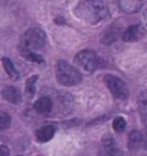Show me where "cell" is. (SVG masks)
Wrapping results in <instances>:
<instances>
[{"instance_id": "cell-7", "label": "cell", "mask_w": 147, "mask_h": 156, "mask_svg": "<svg viewBox=\"0 0 147 156\" xmlns=\"http://www.w3.org/2000/svg\"><path fill=\"white\" fill-rule=\"evenodd\" d=\"M2 98L8 102L12 103V104H19L22 101L21 94L19 92L18 89H16L13 87H6L2 89Z\"/></svg>"}, {"instance_id": "cell-14", "label": "cell", "mask_w": 147, "mask_h": 156, "mask_svg": "<svg viewBox=\"0 0 147 156\" xmlns=\"http://www.w3.org/2000/svg\"><path fill=\"white\" fill-rule=\"evenodd\" d=\"M103 146H104V150L110 154H114L117 152L116 142L111 135H105L103 137Z\"/></svg>"}, {"instance_id": "cell-9", "label": "cell", "mask_w": 147, "mask_h": 156, "mask_svg": "<svg viewBox=\"0 0 147 156\" xmlns=\"http://www.w3.org/2000/svg\"><path fill=\"white\" fill-rule=\"evenodd\" d=\"M34 110L41 115H48L52 110V101L49 98H40L34 103Z\"/></svg>"}, {"instance_id": "cell-5", "label": "cell", "mask_w": 147, "mask_h": 156, "mask_svg": "<svg viewBox=\"0 0 147 156\" xmlns=\"http://www.w3.org/2000/svg\"><path fill=\"white\" fill-rule=\"evenodd\" d=\"M74 60L76 66L86 73H92L97 66V59H96L95 53L92 50L80 51L75 55Z\"/></svg>"}, {"instance_id": "cell-10", "label": "cell", "mask_w": 147, "mask_h": 156, "mask_svg": "<svg viewBox=\"0 0 147 156\" xmlns=\"http://www.w3.org/2000/svg\"><path fill=\"white\" fill-rule=\"evenodd\" d=\"M137 106L143 123L147 126V91H143L137 98Z\"/></svg>"}, {"instance_id": "cell-8", "label": "cell", "mask_w": 147, "mask_h": 156, "mask_svg": "<svg viewBox=\"0 0 147 156\" xmlns=\"http://www.w3.org/2000/svg\"><path fill=\"white\" fill-rule=\"evenodd\" d=\"M55 134V127L53 125H45L40 127L36 132V137L39 142H48L50 141Z\"/></svg>"}, {"instance_id": "cell-17", "label": "cell", "mask_w": 147, "mask_h": 156, "mask_svg": "<svg viewBox=\"0 0 147 156\" xmlns=\"http://www.w3.org/2000/svg\"><path fill=\"white\" fill-rule=\"evenodd\" d=\"M126 127V121L124 120V117H116L114 121H113V129L118 133L124 132V129Z\"/></svg>"}, {"instance_id": "cell-1", "label": "cell", "mask_w": 147, "mask_h": 156, "mask_svg": "<svg viewBox=\"0 0 147 156\" xmlns=\"http://www.w3.org/2000/svg\"><path fill=\"white\" fill-rule=\"evenodd\" d=\"M75 16L87 23L95 24L108 18L110 11L103 0H82L74 9Z\"/></svg>"}, {"instance_id": "cell-11", "label": "cell", "mask_w": 147, "mask_h": 156, "mask_svg": "<svg viewBox=\"0 0 147 156\" xmlns=\"http://www.w3.org/2000/svg\"><path fill=\"white\" fill-rule=\"evenodd\" d=\"M142 143H144V136L139 131H133L129 134L128 137V148L131 151L137 150L138 147L141 146Z\"/></svg>"}, {"instance_id": "cell-13", "label": "cell", "mask_w": 147, "mask_h": 156, "mask_svg": "<svg viewBox=\"0 0 147 156\" xmlns=\"http://www.w3.org/2000/svg\"><path fill=\"white\" fill-rule=\"evenodd\" d=\"M139 32H141L139 26H131L124 31L123 40L126 42L136 41L139 38Z\"/></svg>"}, {"instance_id": "cell-12", "label": "cell", "mask_w": 147, "mask_h": 156, "mask_svg": "<svg viewBox=\"0 0 147 156\" xmlns=\"http://www.w3.org/2000/svg\"><path fill=\"white\" fill-rule=\"evenodd\" d=\"M1 63H2L3 69H5V71L7 72V74L9 75V78L12 79V80H18L19 73H18V71L16 70L13 63H12V61L10 60L9 58H6V57L2 58Z\"/></svg>"}, {"instance_id": "cell-19", "label": "cell", "mask_w": 147, "mask_h": 156, "mask_svg": "<svg viewBox=\"0 0 147 156\" xmlns=\"http://www.w3.org/2000/svg\"><path fill=\"white\" fill-rule=\"evenodd\" d=\"M0 155H2V156L9 155V150H8L5 145H1V146H0Z\"/></svg>"}, {"instance_id": "cell-4", "label": "cell", "mask_w": 147, "mask_h": 156, "mask_svg": "<svg viewBox=\"0 0 147 156\" xmlns=\"http://www.w3.org/2000/svg\"><path fill=\"white\" fill-rule=\"evenodd\" d=\"M104 81L107 85L108 90L111 91L115 99L118 100H126L128 96V89L126 87L124 81H122L120 78H117L115 75L107 74L105 75Z\"/></svg>"}, {"instance_id": "cell-6", "label": "cell", "mask_w": 147, "mask_h": 156, "mask_svg": "<svg viewBox=\"0 0 147 156\" xmlns=\"http://www.w3.org/2000/svg\"><path fill=\"white\" fill-rule=\"evenodd\" d=\"M145 0H118V7L125 13H135L144 6Z\"/></svg>"}, {"instance_id": "cell-15", "label": "cell", "mask_w": 147, "mask_h": 156, "mask_svg": "<svg viewBox=\"0 0 147 156\" xmlns=\"http://www.w3.org/2000/svg\"><path fill=\"white\" fill-rule=\"evenodd\" d=\"M21 54L23 55V58L26 60L32 61V62L37 63H42L43 62V59L40 54H38L36 51H31V50H20Z\"/></svg>"}, {"instance_id": "cell-2", "label": "cell", "mask_w": 147, "mask_h": 156, "mask_svg": "<svg viewBox=\"0 0 147 156\" xmlns=\"http://www.w3.org/2000/svg\"><path fill=\"white\" fill-rule=\"evenodd\" d=\"M55 75L58 81L65 87H73L82 81L80 71L65 61H59L55 66Z\"/></svg>"}, {"instance_id": "cell-18", "label": "cell", "mask_w": 147, "mask_h": 156, "mask_svg": "<svg viewBox=\"0 0 147 156\" xmlns=\"http://www.w3.org/2000/svg\"><path fill=\"white\" fill-rule=\"evenodd\" d=\"M10 125V116L5 112H0V129L3 131Z\"/></svg>"}, {"instance_id": "cell-3", "label": "cell", "mask_w": 147, "mask_h": 156, "mask_svg": "<svg viewBox=\"0 0 147 156\" xmlns=\"http://www.w3.org/2000/svg\"><path fill=\"white\" fill-rule=\"evenodd\" d=\"M45 41H47V37L41 29L31 28V29H28L21 37L20 50L37 51L44 47Z\"/></svg>"}, {"instance_id": "cell-16", "label": "cell", "mask_w": 147, "mask_h": 156, "mask_svg": "<svg viewBox=\"0 0 147 156\" xmlns=\"http://www.w3.org/2000/svg\"><path fill=\"white\" fill-rule=\"evenodd\" d=\"M38 80V75H32L31 78H29L26 81V91H27L28 93L32 95L34 93V91H36V82Z\"/></svg>"}, {"instance_id": "cell-20", "label": "cell", "mask_w": 147, "mask_h": 156, "mask_svg": "<svg viewBox=\"0 0 147 156\" xmlns=\"http://www.w3.org/2000/svg\"><path fill=\"white\" fill-rule=\"evenodd\" d=\"M15 1L16 0H1V3H2L3 6H10V5H12Z\"/></svg>"}, {"instance_id": "cell-21", "label": "cell", "mask_w": 147, "mask_h": 156, "mask_svg": "<svg viewBox=\"0 0 147 156\" xmlns=\"http://www.w3.org/2000/svg\"><path fill=\"white\" fill-rule=\"evenodd\" d=\"M144 148L147 151V134L145 135V137H144Z\"/></svg>"}]
</instances>
